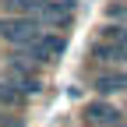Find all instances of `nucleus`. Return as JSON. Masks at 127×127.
<instances>
[{
    "label": "nucleus",
    "instance_id": "3",
    "mask_svg": "<svg viewBox=\"0 0 127 127\" xmlns=\"http://www.w3.org/2000/svg\"><path fill=\"white\" fill-rule=\"evenodd\" d=\"M4 78H7L14 88H18V95H21V99H25V95H39V88H42V85H39V78L32 74V67H28L25 60H11Z\"/></svg>",
    "mask_w": 127,
    "mask_h": 127
},
{
    "label": "nucleus",
    "instance_id": "8",
    "mask_svg": "<svg viewBox=\"0 0 127 127\" xmlns=\"http://www.w3.org/2000/svg\"><path fill=\"white\" fill-rule=\"evenodd\" d=\"M0 106H7V109L21 106V95H18V88H14L7 78H0Z\"/></svg>",
    "mask_w": 127,
    "mask_h": 127
},
{
    "label": "nucleus",
    "instance_id": "5",
    "mask_svg": "<svg viewBox=\"0 0 127 127\" xmlns=\"http://www.w3.org/2000/svg\"><path fill=\"white\" fill-rule=\"evenodd\" d=\"M28 57H35L39 64H50V60H57L60 53H64V35H57V32H46V35L32 46V50H25Z\"/></svg>",
    "mask_w": 127,
    "mask_h": 127
},
{
    "label": "nucleus",
    "instance_id": "6",
    "mask_svg": "<svg viewBox=\"0 0 127 127\" xmlns=\"http://www.w3.org/2000/svg\"><path fill=\"white\" fill-rule=\"evenodd\" d=\"M92 85L99 95H117V92H127V74L124 71H102V74H95Z\"/></svg>",
    "mask_w": 127,
    "mask_h": 127
},
{
    "label": "nucleus",
    "instance_id": "9",
    "mask_svg": "<svg viewBox=\"0 0 127 127\" xmlns=\"http://www.w3.org/2000/svg\"><path fill=\"white\" fill-rule=\"evenodd\" d=\"M0 127H21V120H11V117L0 113Z\"/></svg>",
    "mask_w": 127,
    "mask_h": 127
},
{
    "label": "nucleus",
    "instance_id": "2",
    "mask_svg": "<svg viewBox=\"0 0 127 127\" xmlns=\"http://www.w3.org/2000/svg\"><path fill=\"white\" fill-rule=\"evenodd\" d=\"M46 35V28L39 21H32V18H0V39L11 42V46H18V50H32L39 39Z\"/></svg>",
    "mask_w": 127,
    "mask_h": 127
},
{
    "label": "nucleus",
    "instance_id": "7",
    "mask_svg": "<svg viewBox=\"0 0 127 127\" xmlns=\"http://www.w3.org/2000/svg\"><path fill=\"white\" fill-rule=\"evenodd\" d=\"M92 60H106V64H120V60H124V53L117 50L113 42H106V39H102V42H95V46H92Z\"/></svg>",
    "mask_w": 127,
    "mask_h": 127
},
{
    "label": "nucleus",
    "instance_id": "4",
    "mask_svg": "<svg viewBox=\"0 0 127 127\" xmlns=\"http://www.w3.org/2000/svg\"><path fill=\"white\" fill-rule=\"evenodd\" d=\"M85 117H88V124H95V127H124V113H120L113 102H106V99L88 102V106H85Z\"/></svg>",
    "mask_w": 127,
    "mask_h": 127
},
{
    "label": "nucleus",
    "instance_id": "1",
    "mask_svg": "<svg viewBox=\"0 0 127 127\" xmlns=\"http://www.w3.org/2000/svg\"><path fill=\"white\" fill-rule=\"evenodd\" d=\"M14 18H32L39 25H71L74 0H4Z\"/></svg>",
    "mask_w": 127,
    "mask_h": 127
}]
</instances>
